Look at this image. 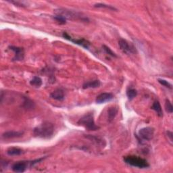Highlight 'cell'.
Segmentation results:
<instances>
[{"mask_svg": "<svg viewBox=\"0 0 173 173\" xmlns=\"http://www.w3.org/2000/svg\"><path fill=\"white\" fill-rule=\"evenodd\" d=\"M54 126L52 123L44 122L36 126L33 129V134L35 137L42 139H49L54 135Z\"/></svg>", "mask_w": 173, "mask_h": 173, "instance_id": "obj_1", "label": "cell"}, {"mask_svg": "<svg viewBox=\"0 0 173 173\" xmlns=\"http://www.w3.org/2000/svg\"><path fill=\"white\" fill-rule=\"evenodd\" d=\"M124 161L126 164L139 168H146L150 167L146 159L136 156H126L124 158Z\"/></svg>", "mask_w": 173, "mask_h": 173, "instance_id": "obj_2", "label": "cell"}, {"mask_svg": "<svg viewBox=\"0 0 173 173\" xmlns=\"http://www.w3.org/2000/svg\"><path fill=\"white\" fill-rule=\"evenodd\" d=\"M78 125L84 126L89 130H97L100 127L95 125L92 113H88L82 116L78 121Z\"/></svg>", "mask_w": 173, "mask_h": 173, "instance_id": "obj_3", "label": "cell"}, {"mask_svg": "<svg viewBox=\"0 0 173 173\" xmlns=\"http://www.w3.org/2000/svg\"><path fill=\"white\" fill-rule=\"evenodd\" d=\"M118 45L121 50L127 55L135 54L137 53L135 47L133 44L129 43L128 41L123 39H121L118 41Z\"/></svg>", "mask_w": 173, "mask_h": 173, "instance_id": "obj_4", "label": "cell"}, {"mask_svg": "<svg viewBox=\"0 0 173 173\" xmlns=\"http://www.w3.org/2000/svg\"><path fill=\"white\" fill-rule=\"evenodd\" d=\"M56 14L57 15H60L65 18L67 19H80L81 20H87L88 19L86 18H84L81 16L79 13L76 12H73L72 10H68L66 9H60L58 10H56Z\"/></svg>", "mask_w": 173, "mask_h": 173, "instance_id": "obj_5", "label": "cell"}, {"mask_svg": "<svg viewBox=\"0 0 173 173\" xmlns=\"http://www.w3.org/2000/svg\"><path fill=\"white\" fill-rule=\"evenodd\" d=\"M138 135L141 139L145 141H150L153 139L154 135V129L147 126L141 129L138 132Z\"/></svg>", "mask_w": 173, "mask_h": 173, "instance_id": "obj_6", "label": "cell"}, {"mask_svg": "<svg viewBox=\"0 0 173 173\" xmlns=\"http://www.w3.org/2000/svg\"><path fill=\"white\" fill-rule=\"evenodd\" d=\"M62 36H63L64 38L72 42V43H74L75 44L80 45V46H82L83 47L87 49L89 48V46L91 45L90 42L89 41L84 39H74V38L70 37L68 33H65V32H64V33H63Z\"/></svg>", "mask_w": 173, "mask_h": 173, "instance_id": "obj_7", "label": "cell"}, {"mask_svg": "<svg viewBox=\"0 0 173 173\" xmlns=\"http://www.w3.org/2000/svg\"><path fill=\"white\" fill-rule=\"evenodd\" d=\"M10 49H11L15 53L14 57L13 58L12 61H21L24 59V52L23 48L16 47V46H9Z\"/></svg>", "mask_w": 173, "mask_h": 173, "instance_id": "obj_8", "label": "cell"}, {"mask_svg": "<svg viewBox=\"0 0 173 173\" xmlns=\"http://www.w3.org/2000/svg\"><path fill=\"white\" fill-rule=\"evenodd\" d=\"M30 163V162L21 161L18 162L14 164L12 169L14 172H24L27 170L28 167V164Z\"/></svg>", "mask_w": 173, "mask_h": 173, "instance_id": "obj_9", "label": "cell"}, {"mask_svg": "<svg viewBox=\"0 0 173 173\" xmlns=\"http://www.w3.org/2000/svg\"><path fill=\"white\" fill-rule=\"evenodd\" d=\"M113 98H114V95L110 93H102L96 97L95 101L97 104H101L105 103V102L111 101L113 100Z\"/></svg>", "mask_w": 173, "mask_h": 173, "instance_id": "obj_10", "label": "cell"}, {"mask_svg": "<svg viewBox=\"0 0 173 173\" xmlns=\"http://www.w3.org/2000/svg\"><path fill=\"white\" fill-rule=\"evenodd\" d=\"M23 135V132L19 131H8L4 133L2 135V137L3 139H10L14 138H19V137H22Z\"/></svg>", "mask_w": 173, "mask_h": 173, "instance_id": "obj_11", "label": "cell"}, {"mask_svg": "<svg viewBox=\"0 0 173 173\" xmlns=\"http://www.w3.org/2000/svg\"><path fill=\"white\" fill-rule=\"evenodd\" d=\"M50 97L55 100L63 101L65 98V95L62 89H56L50 94Z\"/></svg>", "mask_w": 173, "mask_h": 173, "instance_id": "obj_12", "label": "cell"}, {"mask_svg": "<svg viewBox=\"0 0 173 173\" xmlns=\"http://www.w3.org/2000/svg\"><path fill=\"white\" fill-rule=\"evenodd\" d=\"M101 85V83L100 80H95L92 81H89V82H86L83 84V88L84 89H89V88H97Z\"/></svg>", "mask_w": 173, "mask_h": 173, "instance_id": "obj_13", "label": "cell"}, {"mask_svg": "<svg viewBox=\"0 0 173 173\" xmlns=\"http://www.w3.org/2000/svg\"><path fill=\"white\" fill-rule=\"evenodd\" d=\"M118 110L116 107H110L108 109V121L112 122L113 120L115 118L118 114Z\"/></svg>", "mask_w": 173, "mask_h": 173, "instance_id": "obj_14", "label": "cell"}, {"mask_svg": "<svg viewBox=\"0 0 173 173\" xmlns=\"http://www.w3.org/2000/svg\"><path fill=\"white\" fill-rule=\"evenodd\" d=\"M151 109L157 113V115L158 116H160V117H162V116H163V111H162L160 102L158 101H155L154 102L152 106H151Z\"/></svg>", "mask_w": 173, "mask_h": 173, "instance_id": "obj_15", "label": "cell"}, {"mask_svg": "<svg viewBox=\"0 0 173 173\" xmlns=\"http://www.w3.org/2000/svg\"><path fill=\"white\" fill-rule=\"evenodd\" d=\"M7 154L9 156H20L23 154V150L18 147H10L7 150Z\"/></svg>", "mask_w": 173, "mask_h": 173, "instance_id": "obj_16", "label": "cell"}, {"mask_svg": "<svg viewBox=\"0 0 173 173\" xmlns=\"http://www.w3.org/2000/svg\"><path fill=\"white\" fill-rule=\"evenodd\" d=\"M43 84V80L39 76H34L30 81V84L31 86L39 88Z\"/></svg>", "mask_w": 173, "mask_h": 173, "instance_id": "obj_17", "label": "cell"}, {"mask_svg": "<svg viewBox=\"0 0 173 173\" xmlns=\"http://www.w3.org/2000/svg\"><path fill=\"white\" fill-rule=\"evenodd\" d=\"M24 100L23 102V106L24 108L27 109V110H32V109H33L35 108V103L33 101L28 97H24Z\"/></svg>", "mask_w": 173, "mask_h": 173, "instance_id": "obj_18", "label": "cell"}, {"mask_svg": "<svg viewBox=\"0 0 173 173\" xmlns=\"http://www.w3.org/2000/svg\"><path fill=\"white\" fill-rule=\"evenodd\" d=\"M137 95V91L136 89H130L126 92V95L127 97L129 100H131L135 98Z\"/></svg>", "mask_w": 173, "mask_h": 173, "instance_id": "obj_19", "label": "cell"}, {"mask_svg": "<svg viewBox=\"0 0 173 173\" xmlns=\"http://www.w3.org/2000/svg\"><path fill=\"white\" fill-rule=\"evenodd\" d=\"M94 7L95 8H106V9H109V10H117V9L115 8L114 7H113L110 5H107V4H105V3H96V4L94 5Z\"/></svg>", "mask_w": 173, "mask_h": 173, "instance_id": "obj_20", "label": "cell"}, {"mask_svg": "<svg viewBox=\"0 0 173 173\" xmlns=\"http://www.w3.org/2000/svg\"><path fill=\"white\" fill-rule=\"evenodd\" d=\"M165 109H166V111H167L168 113H170V114H172V111H173L172 105V103L171 102V101L168 100V99L166 100Z\"/></svg>", "mask_w": 173, "mask_h": 173, "instance_id": "obj_21", "label": "cell"}, {"mask_svg": "<svg viewBox=\"0 0 173 173\" xmlns=\"http://www.w3.org/2000/svg\"><path fill=\"white\" fill-rule=\"evenodd\" d=\"M103 49H104V50L105 51V52L108 55L110 56H112V57H114V58L117 57V56H116L115 53L114 51H112V49L110 47H108V46H106V45H103Z\"/></svg>", "mask_w": 173, "mask_h": 173, "instance_id": "obj_22", "label": "cell"}, {"mask_svg": "<svg viewBox=\"0 0 173 173\" xmlns=\"http://www.w3.org/2000/svg\"><path fill=\"white\" fill-rule=\"evenodd\" d=\"M158 80L159 83L161 84L162 85H163L167 88H168V89H172V84L170 83H169L168 81L164 79H159Z\"/></svg>", "mask_w": 173, "mask_h": 173, "instance_id": "obj_23", "label": "cell"}, {"mask_svg": "<svg viewBox=\"0 0 173 173\" xmlns=\"http://www.w3.org/2000/svg\"><path fill=\"white\" fill-rule=\"evenodd\" d=\"M54 19L61 24H65L66 23V19L62 16L56 14L55 16H54Z\"/></svg>", "mask_w": 173, "mask_h": 173, "instance_id": "obj_24", "label": "cell"}, {"mask_svg": "<svg viewBox=\"0 0 173 173\" xmlns=\"http://www.w3.org/2000/svg\"><path fill=\"white\" fill-rule=\"evenodd\" d=\"M167 135L168 138L169 139V140H170V142L172 144V142H173V134H172V132L170 131V130H168V131L167 132Z\"/></svg>", "mask_w": 173, "mask_h": 173, "instance_id": "obj_25", "label": "cell"}, {"mask_svg": "<svg viewBox=\"0 0 173 173\" xmlns=\"http://www.w3.org/2000/svg\"><path fill=\"white\" fill-rule=\"evenodd\" d=\"M10 2L12 3H14V4L16 5V6H20V7H24V6H25V5H24L23 2H20L11 1V2Z\"/></svg>", "mask_w": 173, "mask_h": 173, "instance_id": "obj_26", "label": "cell"}]
</instances>
